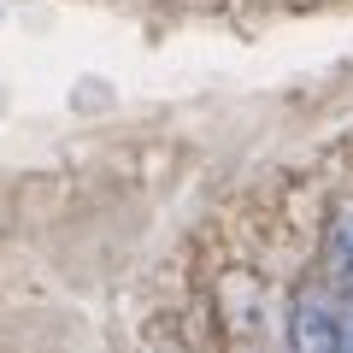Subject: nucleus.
<instances>
[{
  "label": "nucleus",
  "mask_w": 353,
  "mask_h": 353,
  "mask_svg": "<svg viewBox=\"0 0 353 353\" xmlns=\"http://www.w3.org/2000/svg\"><path fill=\"white\" fill-rule=\"evenodd\" d=\"M289 341L301 353H347L353 347V289L330 271L306 277L289 301Z\"/></svg>",
  "instance_id": "obj_1"
},
{
  "label": "nucleus",
  "mask_w": 353,
  "mask_h": 353,
  "mask_svg": "<svg viewBox=\"0 0 353 353\" xmlns=\"http://www.w3.org/2000/svg\"><path fill=\"white\" fill-rule=\"evenodd\" d=\"M318 259H324V271H330L336 283H347V289H353V201H341L336 212H330Z\"/></svg>",
  "instance_id": "obj_2"
}]
</instances>
